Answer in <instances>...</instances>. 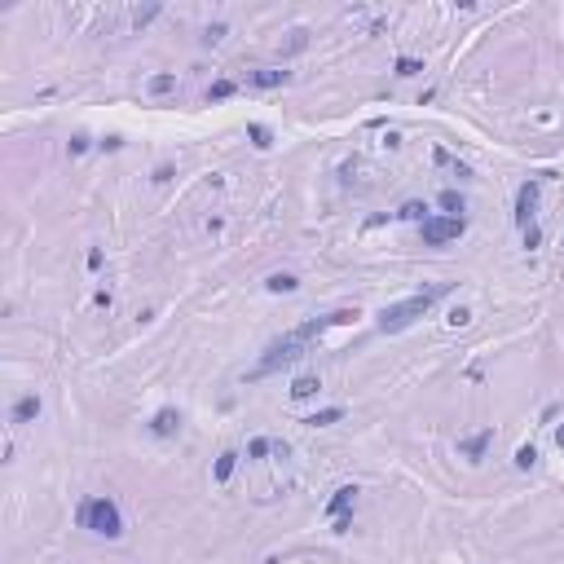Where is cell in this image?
<instances>
[{
	"instance_id": "1",
	"label": "cell",
	"mask_w": 564,
	"mask_h": 564,
	"mask_svg": "<svg viewBox=\"0 0 564 564\" xmlns=\"http://www.w3.org/2000/svg\"><path fill=\"white\" fill-rule=\"evenodd\" d=\"M446 295H450V282H437V286H428V291H415V295L397 300V304H383L379 318H375V327L383 335H397L406 327H415L419 318H428V309L437 304V300H446Z\"/></svg>"
},
{
	"instance_id": "2",
	"label": "cell",
	"mask_w": 564,
	"mask_h": 564,
	"mask_svg": "<svg viewBox=\"0 0 564 564\" xmlns=\"http://www.w3.org/2000/svg\"><path fill=\"white\" fill-rule=\"evenodd\" d=\"M75 525L84 534H93V538H106V543H119V538H124V511H119V502L106 498V494L84 498L75 507Z\"/></svg>"
},
{
	"instance_id": "3",
	"label": "cell",
	"mask_w": 564,
	"mask_h": 564,
	"mask_svg": "<svg viewBox=\"0 0 564 564\" xmlns=\"http://www.w3.org/2000/svg\"><path fill=\"white\" fill-rule=\"evenodd\" d=\"M304 349H309V344L300 340L295 331H286V335H278V340H273L269 349H265V357H260V362H256V370H251L247 379H265V375H273V370H282V366H291V362H300V357H304Z\"/></svg>"
},
{
	"instance_id": "4",
	"label": "cell",
	"mask_w": 564,
	"mask_h": 564,
	"mask_svg": "<svg viewBox=\"0 0 564 564\" xmlns=\"http://www.w3.org/2000/svg\"><path fill=\"white\" fill-rule=\"evenodd\" d=\"M463 234H467V216H428V221L419 225V238H424V247L459 243Z\"/></svg>"
},
{
	"instance_id": "5",
	"label": "cell",
	"mask_w": 564,
	"mask_h": 564,
	"mask_svg": "<svg viewBox=\"0 0 564 564\" xmlns=\"http://www.w3.org/2000/svg\"><path fill=\"white\" fill-rule=\"evenodd\" d=\"M489 446H494V428H481V432H472V437H459V459L467 463H481Z\"/></svg>"
},
{
	"instance_id": "6",
	"label": "cell",
	"mask_w": 564,
	"mask_h": 564,
	"mask_svg": "<svg viewBox=\"0 0 564 564\" xmlns=\"http://www.w3.org/2000/svg\"><path fill=\"white\" fill-rule=\"evenodd\" d=\"M150 437H159V441H167V437H176V432H181V410H176V406H163V410H154L150 415Z\"/></svg>"
},
{
	"instance_id": "7",
	"label": "cell",
	"mask_w": 564,
	"mask_h": 564,
	"mask_svg": "<svg viewBox=\"0 0 564 564\" xmlns=\"http://www.w3.org/2000/svg\"><path fill=\"white\" fill-rule=\"evenodd\" d=\"M534 212H538V181H525L520 190H516V225H520V230H525V225H534Z\"/></svg>"
},
{
	"instance_id": "8",
	"label": "cell",
	"mask_w": 564,
	"mask_h": 564,
	"mask_svg": "<svg viewBox=\"0 0 564 564\" xmlns=\"http://www.w3.org/2000/svg\"><path fill=\"white\" fill-rule=\"evenodd\" d=\"M44 410V401H40V392H22V397L14 401V410H9V424L22 428V424H35Z\"/></svg>"
},
{
	"instance_id": "9",
	"label": "cell",
	"mask_w": 564,
	"mask_h": 564,
	"mask_svg": "<svg viewBox=\"0 0 564 564\" xmlns=\"http://www.w3.org/2000/svg\"><path fill=\"white\" fill-rule=\"evenodd\" d=\"M282 84H291V71H282V66H260V71H251V89H282Z\"/></svg>"
},
{
	"instance_id": "10",
	"label": "cell",
	"mask_w": 564,
	"mask_h": 564,
	"mask_svg": "<svg viewBox=\"0 0 564 564\" xmlns=\"http://www.w3.org/2000/svg\"><path fill=\"white\" fill-rule=\"evenodd\" d=\"M357 494H362V489H357V485H340V489H335V498L327 502V516L335 520V516L353 511V507H357Z\"/></svg>"
},
{
	"instance_id": "11",
	"label": "cell",
	"mask_w": 564,
	"mask_h": 564,
	"mask_svg": "<svg viewBox=\"0 0 564 564\" xmlns=\"http://www.w3.org/2000/svg\"><path fill=\"white\" fill-rule=\"evenodd\" d=\"M265 291L269 295H291V291H300V278H295V273H269Z\"/></svg>"
},
{
	"instance_id": "12",
	"label": "cell",
	"mask_w": 564,
	"mask_h": 564,
	"mask_svg": "<svg viewBox=\"0 0 564 564\" xmlns=\"http://www.w3.org/2000/svg\"><path fill=\"white\" fill-rule=\"evenodd\" d=\"M318 392H322V379L318 375H300L291 383V401H309V397H318Z\"/></svg>"
},
{
	"instance_id": "13",
	"label": "cell",
	"mask_w": 564,
	"mask_h": 564,
	"mask_svg": "<svg viewBox=\"0 0 564 564\" xmlns=\"http://www.w3.org/2000/svg\"><path fill=\"white\" fill-rule=\"evenodd\" d=\"M234 467H238V454H234V450H225L221 459H216V467H212V481H216V485H230Z\"/></svg>"
},
{
	"instance_id": "14",
	"label": "cell",
	"mask_w": 564,
	"mask_h": 564,
	"mask_svg": "<svg viewBox=\"0 0 564 564\" xmlns=\"http://www.w3.org/2000/svg\"><path fill=\"white\" fill-rule=\"evenodd\" d=\"M392 216H397V221H415V225H424L428 221V203H419V199H410V203H401V208L397 212H392Z\"/></svg>"
},
{
	"instance_id": "15",
	"label": "cell",
	"mask_w": 564,
	"mask_h": 564,
	"mask_svg": "<svg viewBox=\"0 0 564 564\" xmlns=\"http://www.w3.org/2000/svg\"><path fill=\"white\" fill-rule=\"evenodd\" d=\"M344 419V406H327V410H313L304 419V428H331V424H340Z\"/></svg>"
},
{
	"instance_id": "16",
	"label": "cell",
	"mask_w": 564,
	"mask_h": 564,
	"mask_svg": "<svg viewBox=\"0 0 564 564\" xmlns=\"http://www.w3.org/2000/svg\"><path fill=\"white\" fill-rule=\"evenodd\" d=\"M437 203H441V216H463L467 212V199L459 194V190H441Z\"/></svg>"
},
{
	"instance_id": "17",
	"label": "cell",
	"mask_w": 564,
	"mask_h": 564,
	"mask_svg": "<svg viewBox=\"0 0 564 564\" xmlns=\"http://www.w3.org/2000/svg\"><path fill=\"white\" fill-rule=\"evenodd\" d=\"M146 93H150V98H167V93H176V75H150L146 80Z\"/></svg>"
},
{
	"instance_id": "18",
	"label": "cell",
	"mask_w": 564,
	"mask_h": 564,
	"mask_svg": "<svg viewBox=\"0 0 564 564\" xmlns=\"http://www.w3.org/2000/svg\"><path fill=\"white\" fill-rule=\"evenodd\" d=\"M273 450H278V441H273V437H251L247 441V459H269Z\"/></svg>"
},
{
	"instance_id": "19",
	"label": "cell",
	"mask_w": 564,
	"mask_h": 564,
	"mask_svg": "<svg viewBox=\"0 0 564 564\" xmlns=\"http://www.w3.org/2000/svg\"><path fill=\"white\" fill-rule=\"evenodd\" d=\"M247 137H251V146H256V150H269L273 146V128L269 124H247Z\"/></svg>"
},
{
	"instance_id": "20",
	"label": "cell",
	"mask_w": 564,
	"mask_h": 564,
	"mask_svg": "<svg viewBox=\"0 0 564 564\" xmlns=\"http://www.w3.org/2000/svg\"><path fill=\"white\" fill-rule=\"evenodd\" d=\"M234 93H238V84H234V80H216L212 89H208V102H230Z\"/></svg>"
},
{
	"instance_id": "21",
	"label": "cell",
	"mask_w": 564,
	"mask_h": 564,
	"mask_svg": "<svg viewBox=\"0 0 564 564\" xmlns=\"http://www.w3.org/2000/svg\"><path fill=\"white\" fill-rule=\"evenodd\" d=\"M392 71H397L401 80H415L419 71H424V62H419V57H397V62H392Z\"/></svg>"
},
{
	"instance_id": "22",
	"label": "cell",
	"mask_w": 564,
	"mask_h": 564,
	"mask_svg": "<svg viewBox=\"0 0 564 564\" xmlns=\"http://www.w3.org/2000/svg\"><path fill=\"white\" fill-rule=\"evenodd\" d=\"M516 467H520V472L538 467V446H520V450H516Z\"/></svg>"
},
{
	"instance_id": "23",
	"label": "cell",
	"mask_w": 564,
	"mask_h": 564,
	"mask_svg": "<svg viewBox=\"0 0 564 564\" xmlns=\"http://www.w3.org/2000/svg\"><path fill=\"white\" fill-rule=\"evenodd\" d=\"M225 31H230L225 22H212V27H203V35H199V40H203V44L212 49V44H221V40H225Z\"/></svg>"
},
{
	"instance_id": "24",
	"label": "cell",
	"mask_w": 564,
	"mask_h": 564,
	"mask_svg": "<svg viewBox=\"0 0 564 564\" xmlns=\"http://www.w3.org/2000/svg\"><path fill=\"white\" fill-rule=\"evenodd\" d=\"M446 322L450 327H467V322H472V309H463V304H454L450 313H446Z\"/></svg>"
},
{
	"instance_id": "25",
	"label": "cell",
	"mask_w": 564,
	"mask_h": 564,
	"mask_svg": "<svg viewBox=\"0 0 564 564\" xmlns=\"http://www.w3.org/2000/svg\"><path fill=\"white\" fill-rule=\"evenodd\" d=\"M520 243L529 247V251H534L538 243H543V230H538V221H534V225H525V230H520Z\"/></svg>"
},
{
	"instance_id": "26",
	"label": "cell",
	"mask_w": 564,
	"mask_h": 564,
	"mask_svg": "<svg viewBox=\"0 0 564 564\" xmlns=\"http://www.w3.org/2000/svg\"><path fill=\"white\" fill-rule=\"evenodd\" d=\"M154 18H159V5H146V9L133 14V27H146V22H154Z\"/></svg>"
},
{
	"instance_id": "27",
	"label": "cell",
	"mask_w": 564,
	"mask_h": 564,
	"mask_svg": "<svg viewBox=\"0 0 564 564\" xmlns=\"http://www.w3.org/2000/svg\"><path fill=\"white\" fill-rule=\"evenodd\" d=\"M432 163L437 167H454V154L450 150H432Z\"/></svg>"
},
{
	"instance_id": "28",
	"label": "cell",
	"mask_w": 564,
	"mask_h": 564,
	"mask_svg": "<svg viewBox=\"0 0 564 564\" xmlns=\"http://www.w3.org/2000/svg\"><path fill=\"white\" fill-rule=\"evenodd\" d=\"M349 529H353V516H349V511L335 516V529H331V534H349Z\"/></svg>"
},
{
	"instance_id": "29",
	"label": "cell",
	"mask_w": 564,
	"mask_h": 564,
	"mask_svg": "<svg viewBox=\"0 0 564 564\" xmlns=\"http://www.w3.org/2000/svg\"><path fill=\"white\" fill-rule=\"evenodd\" d=\"M71 154H84V150H89V137H84V133H75V137H71V146H66Z\"/></svg>"
},
{
	"instance_id": "30",
	"label": "cell",
	"mask_w": 564,
	"mask_h": 564,
	"mask_svg": "<svg viewBox=\"0 0 564 564\" xmlns=\"http://www.w3.org/2000/svg\"><path fill=\"white\" fill-rule=\"evenodd\" d=\"M454 176H459V181H472V167H467V163H459V159H454Z\"/></svg>"
},
{
	"instance_id": "31",
	"label": "cell",
	"mask_w": 564,
	"mask_h": 564,
	"mask_svg": "<svg viewBox=\"0 0 564 564\" xmlns=\"http://www.w3.org/2000/svg\"><path fill=\"white\" fill-rule=\"evenodd\" d=\"M556 446L564 450V424H556Z\"/></svg>"
}]
</instances>
